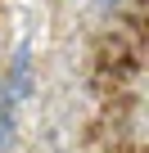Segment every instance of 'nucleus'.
Instances as JSON below:
<instances>
[{"mask_svg": "<svg viewBox=\"0 0 149 153\" xmlns=\"http://www.w3.org/2000/svg\"><path fill=\"white\" fill-rule=\"evenodd\" d=\"M100 5H104V9H113V5H118V0H100Z\"/></svg>", "mask_w": 149, "mask_h": 153, "instance_id": "nucleus-1", "label": "nucleus"}]
</instances>
